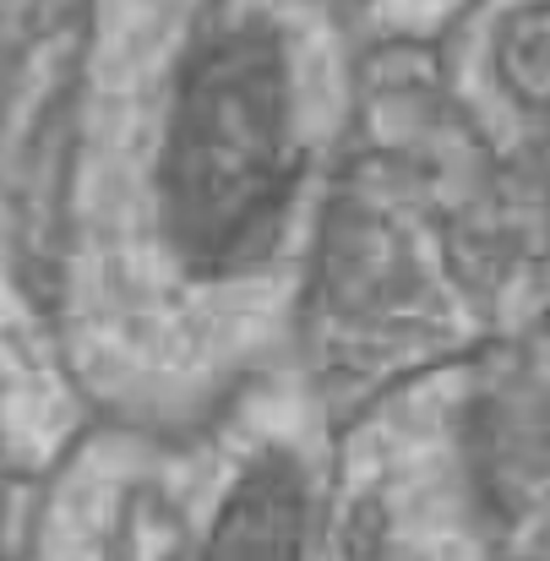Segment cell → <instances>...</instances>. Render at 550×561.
I'll return each mask as SVG.
<instances>
[{
  "label": "cell",
  "mask_w": 550,
  "mask_h": 561,
  "mask_svg": "<svg viewBox=\"0 0 550 561\" xmlns=\"http://www.w3.org/2000/svg\"><path fill=\"white\" fill-rule=\"evenodd\" d=\"M295 191L289 77L267 27L218 33L185 71L170 148L164 213L191 273H240L284 229Z\"/></svg>",
  "instance_id": "6da1fadb"
},
{
  "label": "cell",
  "mask_w": 550,
  "mask_h": 561,
  "mask_svg": "<svg viewBox=\"0 0 550 561\" xmlns=\"http://www.w3.org/2000/svg\"><path fill=\"white\" fill-rule=\"evenodd\" d=\"M202 561H306V480L295 458L267 453L234 480Z\"/></svg>",
  "instance_id": "7a4b0ae2"
},
{
  "label": "cell",
  "mask_w": 550,
  "mask_h": 561,
  "mask_svg": "<svg viewBox=\"0 0 550 561\" xmlns=\"http://www.w3.org/2000/svg\"><path fill=\"white\" fill-rule=\"evenodd\" d=\"M502 60H507V77L518 82V93H524L529 104H540V88H546V33H540V11H524V16L513 22Z\"/></svg>",
  "instance_id": "3957f363"
}]
</instances>
